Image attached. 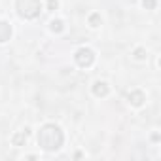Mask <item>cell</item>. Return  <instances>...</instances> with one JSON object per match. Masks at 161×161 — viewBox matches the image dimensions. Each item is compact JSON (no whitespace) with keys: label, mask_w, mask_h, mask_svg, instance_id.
Returning <instances> with one entry per match:
<instances>
[{"label":"cell","mask_w":161,"mask_h":161,"mask_svg":"<svg viewBox=\"0 0 161 161\" xmlns=\"http://www.w3.org/2000/svg\"><path fill=\"white\" fill-rule=\"evenodd\" d=\"M76 59H78V63L82 64V66L91 64V63H93V51H91V49H87V47H82V49L76 53Z\"/></svg>","instance_id":"cell-1"},{"label":"cell","mask_w":161,"mask_h":161,"mask_svg":"<svg viewBox=\"0 0 161 161\" xmlns=\"http://www.w3.org/2000/svg\"><path fill=\"white\" fill-rule=\"evenodd\" d=\"M129 101H131L135 106H140V104L144 103V95H142L140 91H135L133 95H129Z\"/></svg>","instance_id":"cell-2"},{"label":"cell","mask_w":161,"mask_h":161,"mask_svg":"<svg viewBox=\"0 0 161 161\" xmlns=\"http://www.w3.org/2000/svg\"><path fill=\"white\" fill-rule=\"evenodd\" d=\"M93 93H95V95H106V93H108V87H106V84H103V82H97V84H95V87H93Z\"/></svg>","instance_id":"cell-3"},{"label":"cell","mask_w":161,"mask_h":161,"mask_svg":"<svg viewBox=\"0 0 161 161\" xmlns=\"http://www.w3.org/2000/svg\"><path fill=\"white\" fill-rule=\"evenodd\" d=\"M23 142H27V131H23V133H19V135L14 136V144L15 146H21Z\"/></svg>","instance_id":"cell-4"},{"label":"cell","mask_w":161,"mask_h":161,"mask_svg":"<svg viewBox=\"0 0 161 161\" xmlns=\"http://www.w3.org/2000/svg\"><path fill=\"white\" fill-rule=\"evenodd\" d=\"M89 23H91V27H99V25H101V17H99L97 14H93V15L89 17Z\"/></svg>","instance_id":"cell-5"},{"label":"cell","mask_w":161,"mask_h":161,"mask_svg":"<svg viewBox=\"0 0 161 161\" xmlns=\"http://www.w3.org/2000/svg\"><path fill=\"white\" fill-rule=\"evenodd\" d=\"M51 31H57V32L63 31V21H59V19L57 21H51Z\"/></svg>","instance_id":"cell-6"},{"label":"cell","mask_w":161,"mask_h":161,"mask_svg":"<svg viewBox=\"0 0 161 161\" xmlns=\"http://www.w3.org/2000/svg\"><path fill=\"white\" fill-rule=\"evenodd\" d=\"M144 6H146L148 10H153V6H155V0H144Z\"/></svg>","instance_id":"cell-7"},{"label":"cell","mask_w":161,"mask_h":161,"mask_svg":"<svg viewBox=\"0 0 161 161\" xmlns=\"http://www.w3.org/2000/svg\"><path fill=\"white\" fill-rule=\"evenodd\" d=\"M135 57H136V59H144V57H146V55H144V49H142V47L136 49V51H135Z\"/></svg>","instance_id":"cell-8"},{"label":"cell","mask_w":161,"mask_h":161,"mask_svg":"<svg viewBox=\"0 0 161 161\" xmlns=\"http://www.w3.org/2000/svg\"><path fill=\"white\" fill-rule=\"evenodd\" d=\"M47 4H49V10H55L57 8V0H47Z\"/></svg>","instance_id":"cell-9"}]
</instances>
